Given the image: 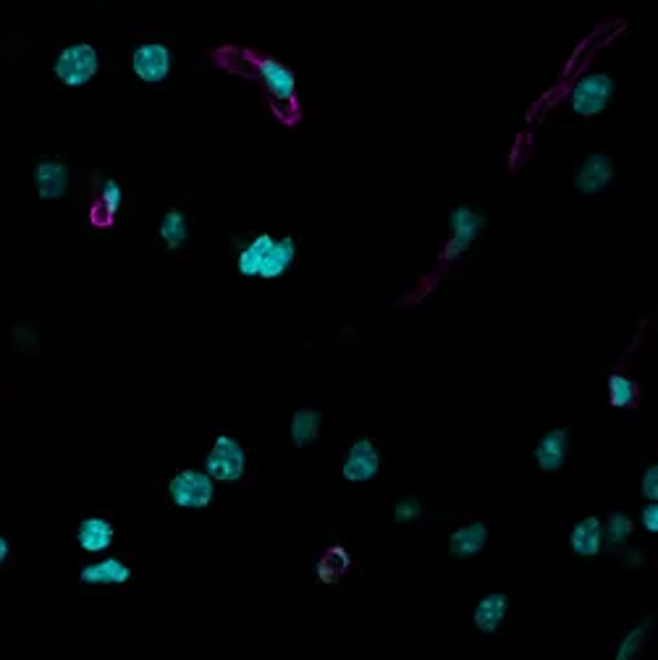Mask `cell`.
<instances>
[{"instance_id": "obj_13", "label": "cell", "mask_w": 658, "mask_h": 660, "mask_svg": "<svg viewBox=\"0 0 658 660\" xmlns=\"http://www.w3.org/2000/svg\"><path fill=\"white\" fill-rule=\"evenodd\" d=\"M567 451H569V430L567 427H554V430H548L538 438L535 443V464L541 472L546 475H554L559 469L564 467V461H567Z\"/></svg>"}, {"instance_id": "obj_22", "label": "cell", "mask_w": 658, "mask_h": 660, "mask_svg": "<svg viewBox=\"0 0 658 660\" xmlns=\"http://www.w3.org/2000/svg\"><path fill=\"white\" fill-rule=\"evenodd\" d=\"M632 532H635V522L630 519V514H624V511H611L609 519L603 522V543L614 545V548H622V545H627Z\"/></svg>"}, {"instance_id": "obj_3", "label": "cell", "mask_w": 658, "mask_h": 660, "mask_svg": "<svg viewBox=\"0 0 658 660\" xmlns=\"http://www.w3.org/2000/svg\"><path fill=\"white\" fill-rule=\"evenodd\" d=\"M168 498L176 509L202 511L215 501V482L205 469H179L168 480Z\"/></svg>"}, {"instance_id": "obj_9", "label": "cell", "mask_w": 658, "mask_h": 660, "mask_svg": "<svg viewBox=\"0 0 658 660\" xmlns=\"http://www.w3.org/2000/svg\"><path fill=\"white\" fill-rule=\"evenodd\" d=\"M378 472H381V451H378V446L370 438L354 440L347 451V459H344V467H341L344 480L352 482V485H362V482L375 480Z\"/></svg>"}, {"instance_id": "obj_2", "label": "cell", "mask_w": 658, "mask_h": 660, "mask_svg": "<svg viewBox=\"0 0 658 660\" xmlns=\"http://www.w3.org/2000/svg\"><path fill=\"white\" fill-rule=\"evenodd\" d=\"M244 61H250V76L252 82H260L265 92L273 97V103L278 105V118H284L286 124H297L299 105H297V76L289 66L276 61L273 55L252 53V50H242Z\"/></svg>"}, {"instance_id": "obj_5", "label": "cell", "mask_w": 658, "mask_h": 660, "mask_svg": "<svg viewBox=\"0 0 658 660\" xmlns=\"http://www.w3.org/2000/svg\"><path fill=\"white\" fill-rule=\"evenodd\" d=\"M97 71H100V53L92 48L90 42H74L69 48H63L56 63H53V74L66 87L90 84Z\"/></svg>"}, {"instance_id": "obj_20", "label": "cell", "mask_w": 658, "mask_h": 660, "mask_svg": "<svg viewBox=\"0 0 658 660\" xmlns=\"http://www.w3.org/2000/svg\"><path fill=\"white\" fill-rule=\"evenodd\" d=\"M606 393L614 409H635L640 404V383L624 372H611L606 378Z\"/></svg>"}, {"instance_id": "obj_16", "label": "cell", "mask_w": 658, "mask_h": 660, "mask_svg": "<svg viewBox=\"0 0 658 660\" xmlns=\"http://www.w3.org/2000/svg\"><path fill=\"white\" fill-rule=\"evenodd\" d=\"M603 545V522L598 516H582L569 532V548L580 558L601 556Z\"/></svg>"}, {"instance_id": "obj_28", "label": "cell", "mask_w": 658, "mask_h": 660, "mask_svg": "<svg viewBox=\"0 0 658 660\" xmlns=\"http://www.w3.org/2000/svg\"><path fill=\"white\" fill-rule=\"evenodd\" d=\"M640 524H643V530L648 532V535H656L658 532V503L656 501L645 503L643 511H640Z\"/></svg>"}, {"instance_id": "obj_25", "label": "cell", "mask_w": 658, "mask_h": 660, "mask_svg": "<svg viewBox=\"0 0 658 660\" xmlns=\"http://www.w3.org/2000/svg\"><path fill=\"white\" fill-rule=\"evenodd\" d=\"M420 516H423V503L417 501L415 495H407V498H402V501L394 506V519L399 524H412L417 522Z\"/></svg>"}, {"instance_id": "obj_27", "label": "cell", "mask_w": 658, "mask_h": 660, "mask_svg": "<svg viewBox=\"0 0 658 660\" xmlns=\"http://www.w3.org/2000/svg\"><path fill=\"white\" fill-rule=\"evenodd\" d=\"M645 501H658V464L645 467L643 472V485H640Z\"/></svg>"}, {"instance_id": "obj_7", "label": "cell", "mask_w": 658, "mask_h": 660, "mask_svg": "<svg viewBox=\"0 0 658 660\" xmlns=\"http://www.w3.org/2000/svg\"><path fill=\"white\" fill-rule=\"evenodd\" d=\"M449 228L451 236L446 239L444 249H441V265L446 262H454L465 255L467 249L478 241V236L483 234L485 218L470 205H457L449 213Z\"/></svg>"}, {"instance_id": "obj_1", "label": "cell", "mask_w": 658, "mask_h": 660, "mask_svg": "<svg viewBox=\"0 0 658 660\" xmlns=\"http://www.w3.org/2000/svg\"><path fill=\"white\" fill-rule=\"evenodd\" d=\"M299 247L294 236L255 234L236 255V270L242 278H260V281H278L284 278L294 262Z\"/></svg>"}, {"instance_id": "obj_10", "label": "cell", "mask_w": 658, "mask_h": 660, "mask_svg": "<svg viewBox=\"0 0 658 660\" xmlns=\"http://www.w3.org/2000/svg\"><path fill=\"white\" fill-rule=\"evenodd\" d=\"M614 173H617V168H614L611 155H606V152H590L588 158L580 163V168H577L575 189L580 194H588V197L601 194L614 181Z\"/></svg>"}, {"instance_id": "obj_4", "label": "cell", "mask_w": 658, "mask_h": 660, "mask_svg": "<svg viewBox=\"0 0 658 660\" xmlns=\"http://www.w3.org/2000/svg\"><path fill=\"white\" fill-rule=\"evenodd\" d=\"M614 79L603 71H588L575 82L572 92H569V108L575 110L580 118H596L603 110L609 108L614 100Z\"/></svg>"}, {"instance_id": "obj_23", "label": "cell", "mask_w": 658, "mask_h": 660, "mask_svg": "<svg viewBox=\"0 0 658 660\" xmlns=\"http://www.w3.org/2000/svg\"><path fill=\"white\" fill-rule=\"evenodd\" d=\"M648 634H651V619H643L638 626H632L630 632L624 634V640L617 645V660H635L643 650L645 640H648Z\"/></svg>"}, {"instance_id": "obj_21", "label": "cell", "mask_w": 658, "mask_h": 660, "mask_svg": "<svg viewBox=\"0 0 658 660\" xmlns=\"http://www.w3.org/2000/svg\"><path fill=\"white\" fill-rule=\"evenodd\" d=\"M158 234L171 252H179L189 239V220L187 215H184V210H179V207L166 210V215L160 218Z\"/></svg>"}, {"instance_id": "obj_19", "label": "cell", "mask_w": 658, "mask_h": 660, "mask_svg": "<svg viewBox=\"0 0 658 660\" xmlns=\"http://www.w3.org/2000/svg\"><path fill=\"white\" fill-rule=\"evenodd\" d=\"M349 569H352V556H349L347 548L341 545H331V548L320 556L318 566H315V574L323 585H336L341 579L347 577Z\"/></svg>"}, {"instance_id": "obj_8", "label": "cell", "mask_w": 658, "mask_h": 660, "mask_svg": "<svg viewBox=\"0 0 658 660\" xmlns=\"http://www.w3.org/2000/svg\"><path fill=\"white\" fill-rule=\"evenodd\" d=\"M132 71L139 82L160 84L166 82L174 69V53L163 42H142L132 50Z\"/></svg>"}, {"instance_id": "obj_26", "label": "cell", "mask_w": 658, "mask_h": 660, "mask_svg": "<svg viewBox=\"0 0 658 660\" xmlns=\"http://www.w3.org/2000/svg\"><path fill=\"white\" fill-rule=\"evenodd\" d=\"M90 223L95 228H113V223H116V213H111L103 202L95 200L90 205Z\"/></svg>"}, {"instance_id": "obj_17", "label": "cell", "mask_w": 658, "mask_h": 660, "mask_svg": "<svg viewBox=\"0 0 658 660\" xmlns=\"http://www.w3.org/2000/svg\"><path fill=\"white\" fill-rule=\"evenodd\" d=\"M488 543V524L485 522H470L462 524L451 532L449 537V553L454 558H472L478 556L480 550Z\"/></svg>"}, {"instance_id": "obj_11", "label": "cell", "mask_w": 658, "mask_h": 660, "mask_svg": "<svg viewBox=\"0 0 658 660\" xmlns=\"http://www.w3.org/2000/svg\"><path fill=\"white\" fill-rule=\"evenodd\" d=\"M132 577V566L116 556L92 561V564L82 566V571H79V582L84 587H124L126 582H132Z\"/></svg>"}, {"instance_id": "obj_12", "label": "cell", "mask_w": 658, "mask_h": 660, "mask_svg": "<svg viewBox=\"0 0 658 660\" xmlns=\"http://www.w3.org/2000/svg\"><path fill=\"white\" fill-rule=\"evenodd\" d=\"M69 165L61 163V160H40L35 165V192L40 200L45 202H56L66 197L69 192Z\"/></svg>"}, {"instance_id": "obj_15", "label": "cell", "mask_w": 658, "mask_h": 660, "mask_svg": "<svg viewBox=\"0 0 658 660\" xmlns=\"http://www.w3.org/2000/svg\"><path fill=\"white\" fill-rule=\"evenodd\" d=\"M113 540H116V527L108 516L92 514L84 516L82 522L77 527V545L84 550V553H90V556H97V553H105V550L111 548Z\"/></svg>"}, {"instance_id": "obj_29", "label": "cell", "mask_w": 658, "mask_h": 660, "mask_svg": "<svg viewBox=\"0 0 658 660\" xmlns=\"http://www.w3.org/2000/svg\"><path fill=\"white\" fill-rule=\"evenodd\" d=\"M624 564H627V566H643L645 556L640 553V550H627V553H624Z\"/></svg>"}, {"instance_id": "obj_18", "label": "cell", "mask_w": 658, "mask_h": 660, "mask_svg": "<svg viewBox=\"0 0 658 660\" xmlns=\"http://www.w3.org/2000/svg\"><path fill=\"white\" fill-rule=\"evenodd\" d=\"M320 427H323V417H320L318 409H312V406H299L297 412L291 414V422H289L291 443L297 448H310L312 443H318Z\"/></svg>"}, {"instance_id": "obj_6", "label": "cell", "mask_w": 658, "mask_h": 660, "mask_svg": "<svg viewBox=\"0 0 658 660\" xmlns=\"http://www.w3.org/2000/svg\"><path fill=\"white\" fill-rule=\"evenodd\" d=\"M205 472L213 482H239L247 475V448L234 435H218L205 456Z\"/></svg>"}, {"instance_id": "obj_30", "label": "cell", "mask_w": 658, "mask_h": 660, "mask_svg": "<svg viewBox=\"0 0 658 660\" xmlns=\"http://www.w3.org/2000/svg\"><path fill=\"white\" fill-rule=\"evenodd\" d=\"M8 556H11V543H8V537L0 535V566L6 564Z\"/></svg>"}, {"instance_id": "obj_24", "label": "cell", "mask_w": 658, "mask_h": 660, "mask_svg": "<svg viewBox=\"0 0 658 660\" xmlns=\"http://www.w3.org/2000/svg\"><path fill=\"white\" fill-rule=\"evenodd\" d=\"M95 200H100L108 210H111V213L118 215V210L124 205V189H121V184H118L116 179H100V176H97Z\"/></svg>"}, {"instance_id": "obj_14", "label": "cell", "mask_w": 658, "mask_h": 660, "mask_svg": "<svg viewBox=\"0 0 658 660\" xmlns=\"http://www.w3.org/2000/svg\"><path fill=\"white\" fill-rule=\"evenodd\" d=\"M512 600L506 592H488L472 608V624L483 634H496L509 616Z\"/></svg>"}]
</instances>
